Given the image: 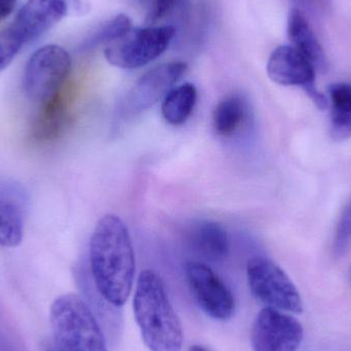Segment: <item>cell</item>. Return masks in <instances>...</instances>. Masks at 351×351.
I'll return each mask as SVG.
<instances>
[{
	"instance_id": "cell-1",
	"label": "cell",
	"mask_w": 351,
	"mask_h": 351,
	"mask_svg": "<svg viewBox=\"0 0 351 351\" xmlns=\"http://www.w3.org/2000/svg\"><path fill=\"white\" fill-rule=\"evenodd\" d=\"M88 261L99 295L112 306H123L133 290L136 260L129 229L117 215H105L97 223Z\"/></svg>"
},
{
	"instance_id": "cell-2",
	"label": "cell",
	"mask_w": 351,
	"mask_h": 351,
	"mask_svg": "<svg viewBox=\"0 0 351 351\" xmlns=\"http://www.w3.org/2000/svg\"><path fill=\"white\" fill-rule=\"evenodd\" d=\"M134 315L150 351H181L184 333L162 278L152 269L140 274L133 299Z\"/></svg>"
},
{
	"instance_id": "cell-3",
	"label": "cell",
	"mask_w": 351,
	"mask_h": 351,
	"mask_svg": "<svg viewBox=\"0 0 351 351\" xmlns=\"http://www.w3.org/2000/svg\"><path fill=\"white\" fill-rule=\"evenodd\" d=\"M53 351H107L102 329L82 297H58L49 313Z\"/></svg>"
},
{
	"instance_id": "cell-4",
	"label": "cell",
	"mask_w": 351,
	"mask_h": 351,
	"mask_svg": "<svg viewBox=\"0 0 351 351\" xmlns=\"http://www.w3.org/2000/svg\"><path fill=\"white\" fill-rule=\"evenodd\" d=\"M71 71V58L59 45L37 49L27 62L23 75V90L29 102L36 107L61 96Z\"/></svg>"
},
{
	"instance_id": "cell-5",
	"label": "cell",
	"mask_w": 351,
	"mask_h": 351,
	"mask_svg": "<svg viewBox=\"0 0 351 351\" xmlns=\"http://www.w3.org/2000/svg\"><path fill=\"white\" fill-rule=\"evenodd\" d=\"M247 280L252 295L265 307L285 313H302L300 293L288 274L272 260L262 256L250 259Z\"/></svg>"
},
{
	"instance_id": "cell-6",
	"label": "cell",
	"mask_w": 351,
	"mask_h": 351,
	"mask_svg": "<svg viewBox=\"0 0 351 351\" xmlns=\"http://www.w3.org/2000/svg\"><path fill=\"white\" fill-rule=\"evenodd\" d=\"M173 26H149L131 30L125 37L109 45L105 58L121 69H137L152 63L168 49L175 36Z\"/></svg>"
},
{
	"instance_id": "cell-7",
	"label": "cell",
	"mask_w": 351,
	"mask_h": 351,
	"mask_svg": "<svg viewBox=\"0 0 351 351\" xmlns=\"http://www.w3.org/2000/svg\"><path fill=\"white\" fill-rule=\"evenodd\" d=\"M186 278L198 306L216 321H228L234 315L235 298L222 278L206 264L190 261L186 264Z\"/></svg>"
},
{
	"instance_id": "cell-8",
	"label": "cell",
	"mask_w": 351,
	"mask_h": 351,
	"mask_svg": "<svg viewBox=\"0 0 351 351\" xmlns=\"http://www.w3.org/2000/svg\"><path fill=\"white\" fill-rule=\"evenodd\" d=\"M315 72L313 64L293 45L276 47L267 62V74L272 82L280 86H300L319 109H325L328 101L317 90Z\"/></svg>"
},
{
	"instance_id": "cell-9",
	"label": "cell",
	"mask_w": 351,
	"mask_h": 351,
	"mask_svg": "<svg viewBox=\"0 0 351 351\" xmlns=\"http://www.w3.org/2000/svg\"><path fill=\"white\" fill-rule=\"evenodd\" d=\"M302 340V325L288 313L271 307L258 313L252 328L254 351H297Z\"/></svg>"
},
{
	"instance_id": "cell-10",
	"label": "cell",
	"mask_w": 351,
	"mask_h": 351,
	"mask_svg": "<svg viewBox=\"0 0 351 351\" xmlns=\"http://www.w3.org/2000/svg\"><path fill=\"white\" fill-rule=\"evenodd\" d=\"M187 65L183 62H170L152 68L134 84L125 100L127 114H138L167 96L185 74Z\"/></svg>"
},
{
	"instance_id": "cell-11",
	"label": "cell",
	"mask_w": 351,
	"mask_h": 351,
	"mask_svg": "<svg viewBox=\"0 0 351 351\" xmlns=\"http://www.w3.org/2000/svg\"><path fill=\"white\" fill-rule=\"evenodd\" d=\"M78 8L80 0H28L10 28L25 45L41 36L71 10Z\"/></svg>"
},
{
	"instance_id": "cell-12",
	"label": "cell",
	"mask_w": 351,
	"mask_h": 351,
	"mask_svg": "<svg viewBox=\"0 0 351 351\" xmlns=\"http://www.w3.org/2000/svg\"><path fill=\"white\" fill-rule=\"evenodd\" d=\"M26 200L20 186L0 181V247H14L22 241Z\"/></svg>"
},
{
	"instance_id": "cell-13",
	"label": "cell",
	"mask_w": 351,
	"mask_h": 351,
	"mask_svg": "<svg viewBox=\"0 0 351 351\" xmlns=\"http://www.w3.org/2000/svg\"><path fill=\"white\" fill-rule=\"evenodd\" d=\"M188 241L194 252L210 261H220L228 255L229 237L226 229L215 221L194 223L188 230Z\"/></svg>"
},
{
	"instance_id": "cell-14",
	"label": "cell",
	"mask_w": 351,
	"mask_h": 351,
	"mask_svg": "<svg viewBox=\"0 0 351 351\" xmlns=\"http://www.w3.org/2000/svg\"><path fill=\"white\" fill-rule=\"evenodd\" d=\"M288 35L293 47L302 53L317 70L327 68L325 51L313 33L306 18L298 8H293L289 14Z\"/></svg>"
},
{
	"instance_id": "cell-15",
	"label": "cell",
	"mask_w": 351,
	"mask_h": 351,
	"mask_svg": "<svg viewBox=\"0 0 351 351\" xmlns=\"http://www.w3.org/2000/svg\"><path fill=\"white\" fill-rule=\"evenodd\" d=\"M67 121V106L61 95L55 100L35 108L31 123V134L38 141H51L61 135Z\"/></svg>"
},
{
	"instance_id": "cell-16",
	"label": "cell",
	"mask_w": 351,
	"mask_h": 351,
	"mask_svg": "<svg viewBox=\"0 0 351 351\" xmlns=\"http://www.w3.org/2000/svg\"><path fill=\"white\" fill-rule=\"evenodd\" d=\"M330 134L335 141L341 142L351 137V86L346 82L331 84Z\"/></svg>"
},
{
	"instance_id": "cell-17",
	"label": "cell",
	"mask_w": 351,
	"mask_h": 351,
	"mask_svg": "<svg viewBox=\"0 0 351 351\" xmlns=\"http://www.w3.org/2000/svg\"><path fill=\"white\" fill-rule=\"evenodd\" d=\"M197 101V90L189 82L176 86L162 101V113L165 121L172 125H183L193 112Z\"/></svg>"
},
{
	"instance_id": "cell-18",
	"label": "cell",
	"mask_w": 351,
	"mask_h": 351,
	"mask_svg": "<svg viewBox=\"0 0 351 351\" xmlns=\"http://www.w3.org/2000/svg\"><path fill=\"white\" fill-rule=\"evenodd\" d=\"M247 114L243 99L239 95L224 97L215 107L213 128L221 137H231L243 125Z\"/></svg>"
},
{
	"instance_id": "cell-19",
	"label": "cell",
	"mask_w": 351,
	"mask_h": 351,
	"mask_svg": "<svg viewBox=\"0 0 351 351\" xmlns=\"http://www.w3.org/2000/svg\"><path fill=\"white\" fill-rule=\"evenodd\" d=\"M132 30V21L127 14H119L111 20L103 23L90 33L82 43V51H90L103 45L119 40Z\"/></svg>"
},
{
	"instance_id": "cell-20",
	"label": "cell",
	"mask_w": 351,
	"mask_h": 351,
	"mask_svg": "<svg viewBox=\"0 0 351 351\" xmlns=\"http://www.w3.org/2000/svg\"><path fill=\"white\" fill-rule=\"evenodd\" d=\"M351 245V197L346 204L337 226L333 241V252L336 257H341Z\"/></svg>"
},
{
	"instance_id": "cell-21",
	"label": "cell",
	"mask_w": 351,
	"mask_h": 351,
	"mask_svg": "<svg viewBox=\"0 0 351 351\" xmlns=\"http://www.w3.org/2000/svg\"><path fill=\"white\" fill-rule=\"evenodd\" d=\"M23 45L24 43L10 27L0 31V71L14 60Z\"/></svg>"
},
{
	"instance_id": "cell-22",
	"label": "cell",
	"mask_w": 351,
	"mask_h": 351,
	"mask_svg": "<svg viewBox=\"0 0 351 351\" xmlns=\"http://www.w3.org/2000/svg\"><path fill=\"white\" fill-rule=\"evenodd\" d=\"M178 0H154L152 8L147 16V22L156 23L168 16L177 4Z\"/></svg>"
},
{
	"instance_id": "cell-23",
	"label": "cell",
	"mask_w": 351,
	"mask_h": 351,
	"mask_svg": "<svg viewBox=\"0 0 351 351\" xmlns=\"http://www.w3.org/2000/svg\"><path fill=\"white\" fill-rule=\"evenodd\" d=\"M16 4V0H0V22L14 12Z\"/></svg>"
},
{
	"instance_id": "cell-24",
	"label": "cell",
	"mask_w": 351,
	"mask_h": 351,
	"mask_svg": "<svg viewBox=\"0 0 351 351\" xmlns=\"http://www.w3.org/2000/svg\"><path fill=\"white\" fill-rule=\"evenodd\" d=\"M0 351H18L14 346L6 339L5 336L0 334Z\"/></svg>"
},
{
	"instance_id": "cell-25",
	"label": "cell",
	"mask_w": 351,
	"mask_h": 351,
	"mask_svg": "<svg viewBox=\"0 0 351 351\" xmlns=\"http://www.w3.org/2000/svg\"><path fill=\"white\" fill-rule=\"evenodd\" d=\"M189 351H208L206 348L202 346H198V344H194L189 348Z\"/></svg>"
},
{
	"instance_id": "cell-26",
	"label": "cell",
	"mask_w": 351,
	"mask_h": 351,
	"mask_svg": "<svg viewBox=\"0 0 351 351\" xmlns=\"http://www.w3.org/2000/svg\"><path fill=\"white\" fill-rule=\"evenodd\" d=\"M43 351H53L51 350V344H47V346L43 348Z\"/></svg>"
},
{
	"instance_id": "cell-27",
	"label": "cell",
	"mask_w": 351,
	"mask_h": 351,
	"mask_svg": "<svg viewBox=\"0 0 351 351\" xmlns=\"http://www.w3.org/2000/svg\"><path fill=\"white\" fill-rule=\"evenodd\" d=\"M350 276H351V272H350Z\"/></svg>"
}]
</instances>
